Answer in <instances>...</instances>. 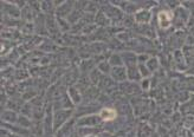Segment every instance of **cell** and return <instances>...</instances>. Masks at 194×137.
I'll return each instance as SVG.
<instances>
[{
	"label": "cell",
	"mask_w": 194,
	"mask_h": 137,
	"mask_svg": "<svg viewBox=\"0 0 194 137\" xmlns=\"http://www.w3.org/2000/svg\"><path fill=\"white\" fill-rule=\"evenodd\" d=\"M115 117V111L111 110V109H104L102 111V118L105 120V121H110Z\"/></svg>",
	"instance_id": "obj_1"
}]
</instances>
